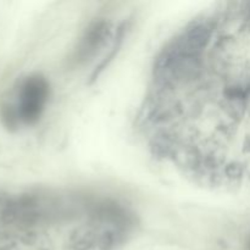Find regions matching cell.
I'll return each instance as SVG.
<instances>
[{"mask_svg":"<svg viewBox=\"0 0 250 250\" xmlns=\"http://www.w3.org/2000/svg\"><path fill=\"white\" fill-rule=\"evenodd\" d=\"M107 33H109V28L105 22L95 23L92 28H89V31L85 33L84 38L82 39L80 46H78L77 53H76V61L82 62V61H87L88 59L92 58L97 49L103 44Z\"/></svg>","mask_w":250,"mask_h":250,"instance_id":"7a4b0ae2","label":"cell"},{"mask_svg":"<svg viewBox=\"0 0 250 250\" xmlns=\"http://www.w3.org/2000/svg\"><path fill=\"white\" fill-rule=\"evenodd\" d=\"M49 85L42 76H31L21 85L19 92V103L14 109L17 121L32 125L38 121L48 102Z\"/></svg>","mask_w":250,"mask_h":250,"instance_id":"6da1fadb","label":"cell"},{"mask_svg":"<svg viewBox=\"0 0 250 250\" xmlns=\"http://www.w3.org/2000/svg\"><path fill=\"white\" fill-rule=\"evenodd\" d=\"M249 247H250V244H249Z\"/></svg>","mask_w":250,"mask_h":250,"instance_id":"3957f363","label":"cell"}]
</instances>
